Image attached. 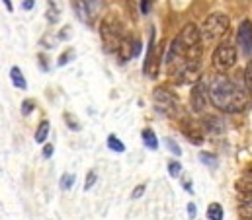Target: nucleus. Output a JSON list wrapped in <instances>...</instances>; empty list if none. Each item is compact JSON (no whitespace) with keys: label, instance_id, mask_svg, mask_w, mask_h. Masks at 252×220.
Returning a JSON list of instances; mask_svg holds the SVG:
<instances>
[{"label":"nucleus","instance_id":"17","mask_svg":"<svg viewBox=\"0 0 252 220\" xmlns=\"http://www.w3.org/2000/svg\"><path fill=\"white\" fill-rule=\"evenodd\" d=\"M207 219L209 220H223L225 219V211L219 203H211L207 207Z\"/></svg>","mask_w":252,"mask_h":220},{"label":"nucleus","instance_id":"16","mask_svg":"<svg viewBox=\"0 0 252 220\" xmlns=\"http://www.w3.org/2000/svg\"><path fill=\"white\" fill-rule=\"evenodd\" d=\"M47 137H49V121H45V119H43V121L39 123V127H37V131H35V137H33V138H35V142H37V144H43V142L47 140Z\"/></svg>","mask_w":252,"mask_h":220},{"label":"nucleus","instance_id":"35","mask_svg":"<svg viewBox=\"0 0 252 220\" xmlns=\"http://www.w3.org/2000/svg\"><path fill=\"white\" fill-rule=\"evenodd\" d=\"M195 215H197V207L193 203H188V217L189 219H195Z\"/></svg>","mask_w":252,"mask_h":220},{"label":"nucleus","instance_id":"3","mask_svg":"<svg viewBox=\"0 0 252 220\" xmlns=\"http://www.w3.org/2000/svg\"><path fill=\"white\" fill-rule=\"evenodd\" d=\"M229 29H231V20H229L227 14H223V12H213V14H209V16L203 20L201 28H199L203 47L217 45V43L229 33Z\"/></svg>","mask_w":252,"mask_h":220},{"label":"nucleus","instance_id":"40","mask_svg":"<svg viewBox=\"0 0 252 220\" xmlns=\"http://www.w3.org/2000/svg\"><path fill=\"white\" fill-rule=\"evenodd\" d=\"M2 2L6 4V8H8V12H12V10H14V6H12V2H10V0H2Z\"/></svg>","mask_w":252,"mask_h":220},{"label":"nucleus","instance_id":"26","mask_svg":"<svg viewBox=\"0 0 252 220\" xmlns=\"http://www.w3.org/2000/svg\"><path fill=\"white\" fill-rule=\"evenodd\" d=\"M96 181H98V175H96V171L94 169H90L88 171V175H86V183H84V191H90L94 185H96Z\"/></svg>","mask_w":252,"mask_h":220},{"label":"nucleus","instance_id":"6","mask_svg":"<svg viewBox=\"0 0 252 220\" xmlns=\"http://www.w3.org/2000/svg\"><path fill=\"white\" fill-rule=\"evenodd\" d=\"M104 4L106 0H74V12L80 22H84L86 26H94L104 10Z\"/></svg>","mask_w":252,"mask_h":220},{"label":"nucleus","instance_id":"10","mask_svg":"<svg viewBox=\"0 0 252 220\" xmlns=\"http://www.w3.org/2000/svg\"><path fill=\"white\" fill-rule=\"evenodd\" d=\"M139 51H141V41H139L137 37H133V35H129V33H127L116 55L120 56V60H124V62H126V60H131L133 56L139 55Z\"/></svg>","mask_w":252,"mask_h":220},{"label":"nucleus","instance_id":"20","mask_svg":"<svg viewBox=\"0 0 252 220\" xmlns=\"http://www.w3.org/2000/svg\"><path fill=\"white\" fill-rule=\"evenodd\" d=\"M59 18H61V12H59L57 2H55V0H49V8H47V20H49L51 24H57V22H59Z\"/></svg>","mask_w":252,"mask_h":220},{"label":"nucleus","instance_id":"21","mask_svg":"<svg viewBox=\"0 0 252 220\" xmlns=\"http://www.w3.org/2000/svg\"><path fill=\"white\" fill-rule=\"evenodd\" d=\"M64 125H66L72 133H78V131L82 129V125L78 123V119H76L74 113H64Z\"/></svg>","mask_w":252,"mask_h":220},{"label":"nucleus","instance_id":"31","mask_svg":"<svg viewBox=\"0 0 252 220\" xmlns=\"http://www.w3.org/2000/svg\"><path fill=\"white\" fill-rule=\"evenodd\" d=\"M72 56H74V51H66V53L61 55V58H59V62H57V64H59V66H64L66 62H70V60H72Z\"/></svg>","mask_w":252,"mask_h":220},{"label":"nucleus","instance_id":"7","mask_svg":"<svg viewBox=\"0 0 252 220\" xmlns=\"http://www.w3.org/2000/svg\"><path fill=\"white\" fill-rule=\"evenodd\" d=\"M207 98H209V84L205 80H197L191 86L189 92V108L193 113H203L207 108Z\"/></svg>","mask_w":252,"mask_h":220},{"label":"nucleus","instance_id":"15","mask_svg":"<svg viewBox=\"0 0 252 220\" xmlns=\"http://www.w3.org/2000/svg\"><path fill=\"white\" fill-rule=\"evenodd\" d=\"M10 80H12V84L18 90H26L28 88V82H26V78H24V74H22V70L18 66H12L10 68Z\"/></svg>","mask_w":252,"mask_h":220},{"label":"nucleus","instance_id":"14","mask_svg":"<svg viewBox=\"0 0 252 220\" xmlns=\"http://www.w3.org/2000/svg\"><path fill=\"white\" fill-rule=\"evenodd\" d=\"M141 140H143V144H145L149 150H158V138H157V135H155L153 129H143Z\"/></svg>","mask_w":252,"mask_h":220},{"label":"nucleus","instance_id":"1","mask_svg":"<svg viewBox=\"0 0 252 220\" xmlns=\"http://www.w3.org/2000/svg\"><path fill=\"white\" fill-rule=\"evenodd\" d=\"M209 102L225 113H239L247 108V96L235 80L225 74H217L209 82Z\"/></svg>","mask_w":252,"mask_h":220},{"label":"nucleus","instance_id":"2","mask_svg":"<svg viewBox=\"0 0 252 220\" xmlns=\"http://www.w3.org/2000/svg\"><path fill=\"white\" fill-rule=\"evenodd\" d=\"M98 31H100V37H102L104 49H106L108 53H114V51L118 53V49H120V45H122L124 37L127 35L124 22H122V20H120V16H118V14H114V12H110V14H106V16L102 18Z\"/></svg>","mask_w":252,"mask_h":220},{"label":"nucleus","instance_id":"34","mask_svg":"<svg viewBox=\"0 0 252 220\" xmlns=\"http://www.w3.org/2000/svg\"><path fill=\"white\" fill-rule=\"evenodd\" d=\"M37 58H39V66H41V70H43V72H47V70H49V66H47V56L39 55Z\"/></svg>","mask_w":252,"mask_h":220},{"label":"nucleus","instance_id":"4","mask_svg":"<svg viewBox=\"0 0 252 220\" xmlns=\"http://www.w3.org/2000/svg\"><path fill=\"white\" fill-rule=\"evenodd\" d=\"M153 104H155L158 113H162L166 117L174 119L176 115H180V100H178V96L174 92H170L168 88H164V86H158V88L153 90Z\"/></svg>","mask_w":252,"mask_h":220},{"label":"nucleus","instance_id":"5","mask_svg":"<svg viewBox=\"0 0 252 220\" xmlns=\"http://www.w3.org/2000/svg\"><path fill=\"white\" fill-rule=\"evenodd\" d=\"M211 62H213V68H215L217 72H227V70H231V68L237 64V47H235L233 43H229V41L219 43L217 49H215V53H213Z\"/></svg>","mask_w":252,"mask_h":220},{"label":"nucleus","instance_id":"29","mask_svg":"<svg viewBox=\"0 0 252 220\" xmlns=\"http://www.w3.org/2000/svg\"><path fill=\"white\" fill-rule=\"evenodd\" d=\"M55 41H57V37H53V35H45V37L41 39V45H43L45 49H53V47H55Z\"/></svg>","mask_w":252,"mask_h":220},{"label":"nucleus","instance_id":"36","mask_svg":"<svg viewBox=\"0 0 252 220\" xmlns=\"http://www.w3.org/2000/svg\"><path fill=\"white\" fill-rule=\"evenodd\" d=\"M182 185H184V189H186L188 193H193V185H191V181H189V179H184V183H182Z\"/></svg>","mask_w":252,"mask_h":220},{"label":"nucleus","instance_id":"38","mask_svg":"<svg viewBox=\"0 0 252 220\" xmlns=\"http://www.w3.org/2000/svg\"><path fill=\"white\" fill-rule=\"evenodd\" d=\"M72 33H70V29H63L61 33H59V39H66V37H70Z\"/></svg>","mask_w":252,"mask_h":220},{"label":"nucleus","instance_id":"11","mask_svg":"<svg viewBox=\"0 0 252 220\" xmlns=\"http://www.w3.org/2000/svg\"><path fill=\"white\" fill-rule=\"evenodd\" d=\"M180 129H182V133H184V137L188 138L191 144H203V140H205V133L201 131V127L195 123V121H191V119H184L182 123H180Z\"/></svg>","mask_w":252,"mask_h":220},{"label":"nucleus","instance_id":"30","mask_svg":"<svg viewBox=\"0 0 252 220\" xmlns=\"http://www.w3.org/2000/svg\"><path fill=\"white\" fill-rule=\"evenodd\" d=\"M145 189H147V185H145V183H139V185L133 189L131 199H141V197H143V193H145Z\"/></svg>","mask_w":252,"mask_h":220},{"label":"nucleus","instance_id":"23","mask_svg":"<svg viewBox=\"0 0 252 220\" xmlns=\"http://www.w3.org/2000/svg\"><path fill=\"white\" fill-rule=\"evenodd\" d=\"M245 90L249 96H252V60H249V64L245 68Z\"/></svg>","mask_w":252,"mask_h":220},{"label":"nucleus","instance_id":"28","mask_svg":"<svg viewBox=\"0 0 252 220\" xmlns=\"http://www.w3.org/2000/svg\"><path fill=\"white\" fill-rule=\"evenodd\" d=\"M166 146H168V150H170L174 156H182V148H180L172 138H166Z\"/></svg>","mask_w":252,"mask_h":220},{"label":"nucleus","instance_id":"39","mask_svg":"<svg viewBox=\"0 0 252 220\" xmlns=\"http://www.w3.org/2000/svg\"><path fill=\"white\" fill-rule=\"evenodd\" d=\"M245 177H252V164L245 169Z\"/></svg>","mask_w":252,"mask_h":220},{"label":"nucleus","instance_id":"27","mask_svg":"<svg viewBox=\"0 0 252 220\" xmlns=\"http://www.w3.org/2000/svg\"><path fill=\"white\" fill-rule=\"evenodd\" d=\"M33 110H35V100H24L22 102V115L24 117H28Z\"/></svg>","mask_w":252,"mask_h":220},{"label":"nucleus","instance_id":"24","mask_svg":"<svg viewBox=\"0 0 252 220\" xmlns=\"http://www.w3.org/2000/svg\"><path fill=\"white\" fill-rule=\"evenodd\" d=\"M168 173H170V177H180L182 175V164L180 162H176V160H172V162H168Z\"/></svg>","mask_w":252,"mask_h":220},{"label":"nucleus","instance_id":"37","mask_svg":"<svg viewBox=\"0 0 252 220\" xmlns=\"http://www.w3.org/2000/svg\"><path fill=\"white\" fill-rule=\"evenodd\" d=\"M33 4H35L33 0H24V10H32V8H33Z\"/></svg>","mask_w":252,"mask_h":220},{"label":"nucleus","instance_id":"25","mask_svg":"<svg viewBox=\"0 0 252 220\" xmlns=\"http://www.w3.org/2000/svg\"><path fill=\"white\" fill-rule=\"evenodd\" d=\"M61 189L63 191H68V189H72V185H74V175L72 173H63V177H61Z\"/></svg>","mask_w":252,"mask_h":220},{"label":"nucleus","instance_id":"18","mask_svg":"<svg viewBox=\"0 0 252 220\" xmlns=\"http://www.w3.org/2000/svg\"><path fill=\"white\" fill-rule=\"evenodd\" d=\"M108 148L114 150V152H118V154H124V152H126V144H124L116 135H110V137H108Z\"/></svg>","mask_w":252,"mask_h":220},{"label":"nucleus","instance_id":"13","mask_svg":"<svg viewBox=\"0 0 252 220\" xmlns=\"http://www.w3.org/2000/svg\"><path fill=\"white\" fill-rule=\"evenodd\" d=\"M235 189L243 195V201H252V177H243L237 179Z\"/></svg>","mask_w":252,"mask_h":220},{"label":"nucleus","instance_id":"22","mask_svg":"<svg viewBox=\"0 0 252 220\" xmlns=\"http://www.w3.org/2000/svg\"><path fill=\"white\" fill-rule=\"evenodd\" d=\"M199 162L209 167H217V156L211 152H199Z\"/></svg>","mask_w":252,"mask_h":220},{"label":"nucleus","instance_id":"8","mask_svg":"<svg viewBox=\"0 0 252 220\" xmlns=\"http://www.w3.org/2000/svg\"><path fill=\"white\" fill-rule=\"evenodd\" d=\"M237 41H239L241 53L247 56V58H251L252 60V24L249 22V20H245V22L239 26Z\"/></svg>","mask_w":252,"mask_h":220},{"label":"nucleus","instance_id":"12","mask_svg":"<svg viewBox=\"0 0 252 220\" xmlns=\"http://www.w3.org/2000/svg\"><path fill=\"white\" fill-rule=\"evenodd\" d=\"M201 127H203V131H205L207 135H213V137L223 135V131H225L223 119L217 117V115H205L203 121H201Z\"/></svg>","mask_w":252,"mask_h":220},{"label":"nucleus","instance_id":"33","mask_svg":"<svg viewBox=\"0 0 252 220\" xmlns=\"http://www.w3.org/2000/svg\"><path fill=\"white\" fill-rule=\"evenodd\" d=\"M151 4H153V0H141V12H143V14H149Z\"/></svg>","mask_w":252,"mask_h":220},{"label":"nucleus","instance_id":"32","mask_svg":"<svg viewBox=\"0 0 252 220\" xmlns=\"http://www.w3.org/2000/svg\"><path fill=\"white\" fill-rule=\"evenodd\" d=\"M53 152H55L53 144H45V146H43V158H45V160H47V158H51V156H53Z\"/></svg>","mask_w":252,"mask_h":220},{"label":"nucleus","instance_id":"19","mask_svg":"<svg viewBox=\"0 0 252 220\" xmlns=\"http://www.w3.org/2000/svg\"><path fill=\"white\" fill-rule=\"evenodd\" d=\"M237 213L243 220H252V201H243L237 207Z\"/></svg>","mask_w":252,"mask_h":220},{"label":"nucleus","instance_id":"9","mask_svg":"<svg viewBox=\"0 0 252 220\" xmlns=\"http://www.w3.org/2000/svg\"><path fill=\"white\" fill-rule=\"evenodd\" d=\"M157 70H158V58H155V29H151L147 55H145V62H143V74H147L149 78H155Z\"/></svg>","mask_w":252,"mask_h":220}]
</instances>
